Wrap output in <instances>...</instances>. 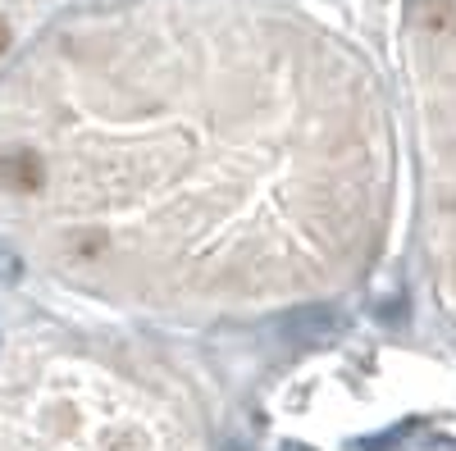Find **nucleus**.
Wrapping results in <instances>:
<instances>
[{"instance_id":"f03ea898","label":"nucleus","mask_w":456,"mask_h":451,"mask_svg":"<svg viewBox=\"0 0 456 451\" xmlns=\"http://www.w3.org/2000/svg\"><path fill=\"white\" fill-rule=\"evenodd\" d=\"M5 51H10V23L0 19V55H5Z\"/></svg>"},{"instance_id":"f257e3e1","label":"nucleus","mask_w":456,"mask_h":451,"mask_svg":"<svg viewBox=\"0 0 456 451\" xmlns=\"http://www.w3.org/2000/svg\"><path fill=\"white\" fill-rule=\"evenodd\" d=\"M425 23H429L434 32L452 28V23H456V0H429V5H425Z\"/></svg>"}]
</instances>
